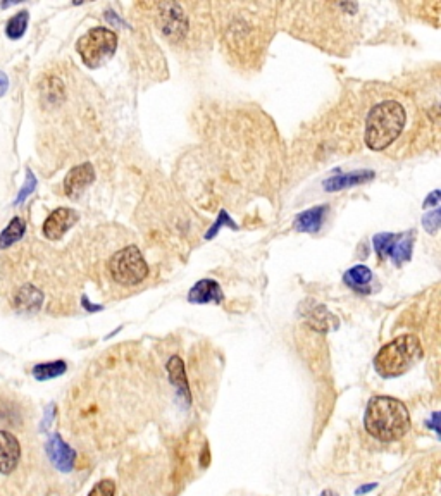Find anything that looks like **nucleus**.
Wrapping results in <instances>:
<instances>
[{"mask_svg":"<svg viewBox=\"0 0 441 496\" xmlns=\"http://www.w3.org/2000/svg\"><path fill=\"white\" fill-rule=\"evenodd\" d=\"M364 424L367 433L379 441H395L410 428V414L400 400L376 397L367 403Z\"/></svg>","mask_w":441,"mask_h":496,"instance_id":"nucleus-1","label":"nucleus"},{"mask_svg":"<svg viewBox=\"0 0 441 496\" xmlns=\"http://www.w3.org/2000/svg\"><path fill=\"white\" fill-rule=\"evenodd\" d=\"M405 110L395 100L373 107L366 121V144L371 150H385L400 136L405 126Z\"/></svg>","mask_w":441,"mask_h":496,"instance_id":"nucleus-2","label":"nucleus"},{"mask_svg":"<svg viewBox=\"0 0 441 496\" xmlns=\"http://www.w3.org/2000/svg\"><path fill=\"white\" fill-rule=\"evenodd\" d=\"M423 359V347L414 334H402L386 343L374 359V367L383 378H398Z\"/></svg>","mask_w":441,"mask_h":496,"instance_id":"nucleus-3","label":"nucleus"},{"mask_svg":"<svg viewBox=\"0 0 441 496\" xmlns=\"http://www.w3.org/2000/svg\"><path fill=\"white\" fill-rule=\"evenodd\" d=\"M118 49V34L109 28H92L76 44L81 61L87 68L97 69L114 56Z\"/></svg>","mask_w":441,"mask_h":496,"instance_id":"nucleus-4","label":"nucleus"},{"mask_svg":"<svg viewBox=\"0 0 441 496\" xmlns=\"http://www.w3.org/2000/svg\"><path fill=\"white\" fill-rule=\"evenodd\" d=\"M109 267L114 281L125 284V286H133V284L142 283L149 274V265L143 259L140 250L135 245L116 252L112 255Z\"/></svg>","mask_w":441,"mask_h":496,"instance_id":"nucleus-5","label":"nucleus"},{"mask_svg":"<svg viewBox=\"0 0 441 496\" xmlns=\"http://www.w3.org/2000/svg\"><path fill=\"white\" fill-rule=\"evenodd\" d=\"M412 247H414V233H404V234H395V233H381L374 236V250L379 257H392L395 264H404L409 262L412 257Z\"/></svg>","mask_w":441,"mask_h":496,"instance_id":"nucleus-6","label":"nucleus"},{"mask_svg":"<svg viewBox=\"0 0 441 496\" xmlns=\"http://www.w3.org/2000/svg\"><path fill=\"white\" fill-rule=\"evenodd\" d=\"M78 217V212L68 209V207L56 209L44 222L45 238H49V240H61L68 233V229H71L76 224Z\"/></svg>","mask_w":441,"mask_h":496,"instance_id":"nucleus-7","label":"nucleus"},{"mask_svg":"<svg viewBox=\"0 0 441 496\" xmlns=\"http://www.w3.org/2000/svg\"><path fill=\"white\" fill-rule=\"evenodd\" d=\"M95 182V169L92 164H81L73 167L64 179V191L69 198H78Z\"/></svg>","mask_w":441,"mask_h":496,"instance_id":"nucleus-8","label":"nucleus"},{"mask_svg":"<svg viewBox=\"0 0 441 496\" xmlns=\"http://www.w3.org/2000/svg\"><path fill=\"white\" fill-rule=\"evenodd\" d=\"M21 447L14 434L0 431V474H9L18 467Z\"/></svg>","mask_w":441,"mask_h":496,"instance_id":"nucleus-9","label":"nucleus"},{"mask_svg":"<svg viewBox=\"0 0 441 496\" xmlns=\"http://www.w3.org/2000/svg\"><path fill=\"white\" fill-rule=\"evenodd\" d=\"M47 453L50 460H52V464L56 465L59 471L69 472L73 467H75V462H76L75 450L69 447L59 434H54V436L49 440Z\"/></svg>","mask_w":441,"mask_h":496,"instance_id":"nucleus-10","label":"nucleus"},{"mask_svg":"<svg viewBox=\"0 0 441 496\" xmlns=\"http://www.w3.org/2000/svg\"><path fill=\"white\" fill-rule=\"evenodd\" d=\"M188 302L192 303H220L223 302V291L218 281L214 279H202L190 290Z\"/></svg>","mask_w":441,"mask_h":496,"instance_id":"nucleus-11","label":"nucleus"},{"mask_svg":"<svg viewBox=\"0 0 441 496\" xmlns=\"http://www.w3.org/2000/svg\"><path fill=\"white\" fill-rule=\"evenodd\" d=\"M42 303H44V293L33 284H25L23 288H19L16 297H14V307L26 314L40 310Z\"/></svg>","mask_w":441,"mask_h":496,"instance_id":"nucleus-12","label":"nucleus"},{"mask_svg":"<svg viewBox=\"0 0 441 496\" xmlns=\"http://www.w3.org/2000/svg\"><path fill=\"white\" fill-rule=\"evenodd\" d=\"M373 178H374V172L373 171H367V169H362V171L348 172V174H340V176H335V178L326 179V183H324V188H326L328 191L345 190V188L355 186V184L371 182Z\"/></svg>","mask_w":441,"mask_h":496,"instance_id":"nucleus-13","label":"nucleus"},{"mask_svg":"<svg viewBox=\"0 0 441 496\" xmlns=\"http://www.w3.org/2000/svg\"><path fill=\"white\" fill-rule=\"evenodd\" d=\"M373 279V271L366 267V265H355V267H352L343 276V281H345L347 286H350L355 291H361V293H369Z\"/></svg>","mask_w":441,"mask_h":496,"instance_id":"nucleus-14","label":"nucleus"},{"mask_svg":"<svg viewBox=\"0 0 441 496\" xmlns=\"http://www.w3.org/2000/svg\"><path fill=\"white\" fill-rule=\"evenodd\" d=\"M328 212L326 205H319V207H312V209L305 210L302 212L295 221V228L297 231L302 233H317L323 226L324 215Z\"/></svg>","mask_w":441,"mask_h":496,"instance_id":"nucleus-15","label":"nucleus"},{"mask_svg":"<svg viewBox=\"0 0 441 496\" xmlns=\"http://www.w3.org/2000/svg\"><path fill=\"white\" fill-rule=\"evenodd\" d=\"M168 371H169V379L178 390L183 391L185 398L187 402H190V388H188V381L187 374H185V367H183V360L180 357H173L168 362Z\"/></svg>","mask_w":441,"mask_h":496,"instance_id":"nucleus-16","label":"nucleus"},{"mask_svg":"<svg viewBox=\"0 0 441 496\" xmlns=\"http://www.w3.org/2000/svg\"><path fill=\"white\" fill-rule=\"evenodd\" d=\"M26 229V222L21 217H13L7 228L0 233V248H11L23 238Z\"/></svg>","mask_w":441,"mask_h":496,"instance_id":"nucleus-17","label":"nucleus"},{"mask_svg":"<svg viewBox=\"0 0 441 496\" xmlns=\"http://www.w3.org/2000/svg\"><path fill=\"white\" fill-rule=\"evenodd\" d=\"M66 369H68V365H66L64 360H56V362H49V364H38L33 367V376L35 379L38 381H49L63 376Z\"/></svg>","mask_w":441,"mask_h":496,"instance_id":"nucleus-18","label":"nucleus"},{"mask_svg":"<svg viewBox=\"0 0 441 496\" xmlns=\"http://www.w3.org/2000/svg\"><path fill=\"white\" fill-rule=\"evenodd\" d=\"M28 21H30V13L28 11H21L16 16H13L7 21L6 25V34L9 40H19L23 38V34L26 33V28H28Z\"/></svg>","mask_w":441,"mask_h":496,"instance_id":"nucleus-19","label":"nucleus"},{"mask_svg":"<svg viewBox=\"0 0 441 496\" xmlns=\"http://www.w3.org/2000/svg\"><path fill=\"white\" fill-rule=\"evenodd\" d=\"M35 188H37V178H35V174L32 171H26V182L23 184V188L19 190L16 200H14V205H19V203H25V200L30 197V195L33 193Z\"/></svg>","mask_w":441,"mask_h":496,"instance_id":"nucleus-20","label":"nucleus"},{"mask_svg":"<svg viewBox=\"0 0 441 496\" xmlns=\"http://www.w3.org/2000/svg\"><path fill=\"white\" fill-rule=\"evenodd\" d=\"M116 495V484L111 479H104L97 483L88 496H114Z\"/></svg>","mask_w":441,"mask_h":496,"instance_id":"nucleus-21","label":"nucleus"},{"mask_svg":"<svg viewBox=\"0 0 441 496\" xmlns=\"http://www.w3.org/2000/svg\"><path fill=\"white\" fill-rule=\"evenodd\" d=\"M223 226H230V228L237 229V224H235V222L231 221V217H230V215H228L226 212H224V210H220V214H219L218 221H216V224L212 226V228H211V231H209L207 234H205V238H207V240H211V238H214V236H216V233H218L219 229L223 228Z\"/></svg>","mask_w":441,"mask_h":496,"instance_id":"nucleus-22","label":"nucleus"},{"mask_svg":"<svg viewBox=\"0 0 441 496\" xmlns=\"http://www.w3.org/2000/svg\"><path fill=\"white\" fill-rule=\"evenodd\" d=\"M423 224H424V228L428 229L429 233L438 231V228H440V210L436 209V210H433V212H429L428 215H426Z\"/></svg>","mask_w":441,"mask_h":496,"instance_id":"nucleus-23","label":"nucleus"},{"mask_svg":"<svg viewBox=\"0 0 441 496\" xmlns=\"http://www.w3.org/2000/svg\"><path fill=\"white\" fill-rule=\"evenodd\" d=\"M438 203H440V191L435 190L428 198H426L424 207L426 209H428V207H438Z\"/></svg>","mask_w":441,"mask_h":496,"instance_id":"nucleus-24","label":"nucleus"},{"mask_svg":"<svg viewBox=\"0 0 441 496\" xmlns=\"http://www.w3.org/2000/svg\"><path fill=\"white\" fill-rule=\"evenodd\" d=\"M7 88H9V80H7L6 72L0 71V97H4V95H6Z\"/></svg>","mask_w":441,"mask_h":496,"instance_id":"nucleus-25","label":"nucleus"},{"mask_svg":"<svg viewBox=\"0 0 441 496\" xmlns=\"http://www.w3.org/2000/svg\"><path fill=\"white\" fill-rule=\"evenodd\" d=\"M376 488V484H367V486H362V488H359L355 493L357 495H364V493H367V491H371V490H374Z\"/></svg>","mask_w":441,"mask_h":496,"instance_id":"nucleus-26","label":"nucleus"},{"mask_svg":"<svg viewBox=\"0 0 441 496\" xmlns=\"http://www.w3.org/2000/svg\"><path fill=\"white\" fill-rule=\"evenodd\" d=\"M83 305L87 307L88 310H92V312H95V310H100V309H102V307H94V305H90V302H88L87 297H83Z\"/></svg>","mask_w":441,"mask_h":496,"instance_id":"nucleus-27","label":"nucleus"},{"mask_svg":"<svg viewBox=\"0 0 441 496\" xmlns=\"http://www.w3.org/2000/svg\"><path fill=\"white\" fill-rule=\"evenodd\" d=\"M321 496H338V493H335V491L331 490H324L323 493H321Z\"/></svg>","mask_w":441,"mask_h":496,"instance_id":"nucleus-28","label":"nucleus"}]
</instances>
